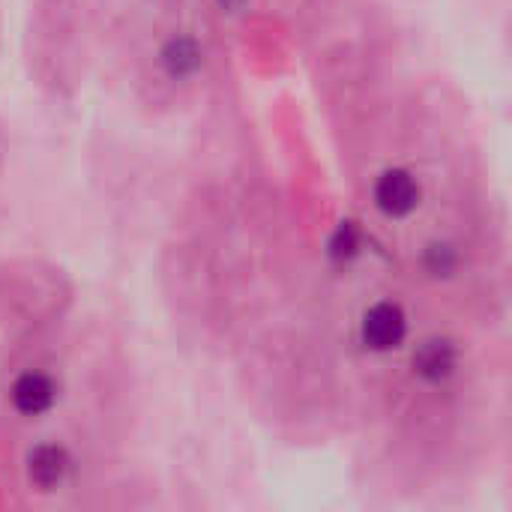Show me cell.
Returning a JSON list of instances; mask_svg holds the SVG:
<instances>
[{"label":"cell","instance_id":"obj_2","mask_svg":"<svg viewBox=\"0 0 512 512\" xmlns=\"http://www.w3.org/2000/svg\"><path fill=\"white\" fill-rule=\"evenodd\" d=\"M375 201L387 216H408L417 201H420V189L414 183V177L408 171H387L378 186H375Z\"/></svg>","mask_w":512,"mask_h":512},{"label":"cell","instance_id":"obj_7","mask_svg":"<svg viewBox=\"0 0 512 512\" xmlns=\"http://www.w3.org/2000/svg\"><path fill=\"white\" fill-rule=\"evenodd\" d=\"M219 6H222V9H240L243 0H219Z\"/></svg>","mask_w":512,"mask_h":512},{"label":"cell","instance_id":"obj_3","mask_svg":"<svg viewBox=\"0 0 512 512\" xmlns=\"http://www.w3.org/2000/svg\"><path fill=\"white\" fill-rule=\"evenodd\" d=\"M12 402H15V408L21 414L36 417V414H42V411L51 408V402H54V384L45 375H33V372L30 375H21L15 381V387H12Z\"/></svg>","mask_w":512,"mask_h":512},{"label":"cell","instance_id":"obj_5","mask_svg":"<svg viewBox=\"0 0 512 512\" xmlns=\"http://www.w3.org/2000/svg\"><path fill=\"white\" fill-rule=\"evenodd\" d=\"M414 366H417V372H420L423 378L441 381V378H447V375L453 372V366H456V351H453L450 342H441V339L426 342V345L417 351Z\"/></svg>","mask_w":512,"mask_h":512},{"label":"cell","instance_id":"obj_4","mask_svg":"<svg viewBox=\"0 0 512 512\" xmlns=\"http://www.w3.org/2000/svg\"><path fill=\"white\" fill-rule=\"evenodd\" d=\"M66 468H69V459L57 447H39L30 453V480L39 489H54L66 477Z\"/></svg>","mask_w":512,"mask_h":512},{"label":"cell","instance_id":"obj_1","mask_svg":"<svg viewBox=\"0 0 512 512\" xmlns=\"http://www.w3.org/2000/svg\"><path fill=\"white\" fill-rule=\"evenodd\" d=\"M405 330H408L405 315H402V309L393 306V303H378V306L369 309L366 318H363V339H366V345L375 348V351H390V348H396V345L405 339Z\"/></svg>","mask_w":512,"mask_h":512},{"label":"cell","instance_id":"obj_6","mask_svg":"<svg viewBox=\"0 0 512 512\" xmlns=\"http://www.w3.org/2000/svg\"><path fill=\"white\" fill-rule=\"evenodd\" d=\"M162 63H165V69L171 72V75H189V72H195L198 69V63H201V51H198V45L192 42V39H174V42H168V48L162 51Z\"/></svg>","mask_w":512,"mask_h":512}]
</instances>
